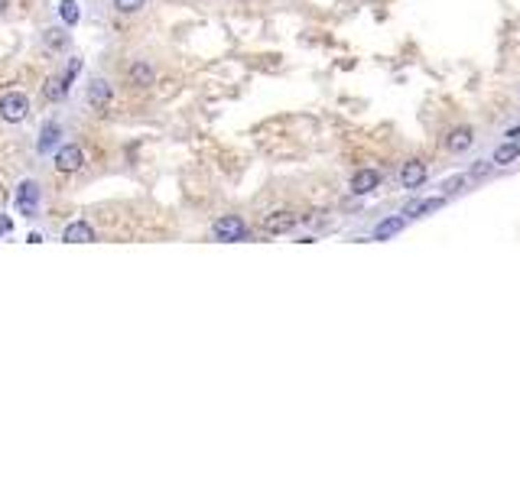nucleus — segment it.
Listing matches in <instances>:
<instances>
[{
    "instance_id": "f257e3e1",
    "label": "nucleus",
    "mask_w": 520,
    "mask_h": 487,
    "mask_svg": "<svg viewBox=\"0 0 520 487\" xmlns=\"http://www.w3.org/2000/svg\"><path fill=\"white\" fill-rule=\"evenodd\" d=\"M27 114H29V98L27 94H20V91H10L0 98V117L7 123H20V121H27Z\"/></svg>"
},
{
    "instance_id": "f03ea898",
    "label": "nucleus",
    "mask_w": 520,
    "mask_h": 487,
    "mask_svg": "<svg viewBox=\"0 0 520 487\" xmlns=\"http://www.w3.org/2000/svg\"><path fill=\"white\" fill-rule=\"evenodd\" d=\"M211 234H215L218 241H225V244H235V241H244L247 237V225L237 215H225V218H218L215 221Z\"/></svg>"
},
{
    "instance_id": "7ed1b4c3",
    "label": "nucleus",
    "mask_w": 520,
    "mask_h": 487,
    "mask_svg": "<svg viewBox=\"0 0 520 487\" xmlns=\"http://www.w3.org/2000/svg\"><path fill=\"white\" fill-rule=\"evenodd\" d=\"M36 205H39V186L33 182V179H23L17 186V208L20 215H36Z\"/></svg>"
},
{
    "instance_id": "20e7f679",
    "label": "nucleus",
    "mask_w": 520,
    "mask_h": 487,
    "mask_svg": "<svg viewBox=\"0 0 520 487\" xmlns=\"http://www.w3.org/2000/svg\"><path fill=\"white\" fill-rule=\"evenodd\" d=\"M82 166H85V153L78 150V143H66V147H59V153H56V169H59V172H78Z\"/></svg>"
},
{
    "instance_id": "39448f33",
    "label": "nucleus",
    "mask_w": 520,
    "mask_h": 487,
    "mask_svg": "<svg viewBox=\"0 0 520 487\" xmlns=\"http://www.w3.org/2000/svg\"><path fill=\"white\" fill-rule=\"evenodd\" d=\"M296 221L299 218L293 215V211H274V215L264 218V231L267 234H286V231H293Z\"/></svg>"
},
{
    "instance_id": "423d86ee",
    "label": "nucleus",
    "mask_w": 520,
    "mask_h": 487,
    "mask_svg": "<svg viewBox=\"0 0 520 487\" xmlns=\"http://www.w3.org/2000/svg\"><path fill=\"white\" fill-rule=\"evenodd\" d=\"M378 186H380L378 169H358L355 179H351V192H355V195H368V192H374Z\"/></svg>"
},
{
    "instance_id": "0eeeda50",
    "label": "nucleus",
    "mask_w": 520,
    "mask_h": 487,
    "mask_svg": "<svg viewBox=\"0 0 520 487\" xmlns=\"http://www.w3.org/2000/svg\"><path fill=\"white\" fill-rule=\"evenodd\" d=\"M400 182H403V188H419L426 182V166L419 160H407L400 169Z\"/></svg>"
},
{
    "instance_id": "6e6552de",
    "label": "nucleus",
    "mask_w": 520,
    "mask_h": 487,
    "mask_svg": "<svg viewBox=\"0 0 520 487\" xmlns=\"http://www.w3.org/2000/svg\"><path fill=\"white\" fill-rule=\"evenodd\" d=\"M62 241L66 244H91L95 241V231H91V225H85V221H72V225L62 231Z\"/></svg>"
},
{
    "instance_id": "1a4fd4ad",
    "label": "nucleus",
    "mask_w": 520,
    "mask_h": 487,
    "mask_svg": "<svg viewBox=\"0 0 520 487\" xmlns=\"http://www.w3.org/2000/svg\"><path fill=\"white\" fill-rule=\"evenodd\" d=\"M111 101V84L95 78V82L88 84V104L95 107V111H104V104Z\"/></svg>"
},
{
    "instance_id": "9d476101",
    "label": "nucleus",
    "mask_w": 520,
    "mask_h": 487,
    "mask_svg": "<svg viewBox=\"0 0 520 487\" xmlns=\"http://www.w3.org/2000/svg\"><path fill=\"white\" fill-rule=\"evenodd\" d=\"M445 198H413L403 205V215L407 218H423L426 211H436V208H443Z\"/></svg>"
},
{
    "instance_id": "9b49d317",
    "label": "nucleus",
    "mask_w": 520,
    "mask_h": 487,
    "mask_svg": "<svg viewBox=\"0 0 520 487\" xmlns=\"http://www.w3.org/2000/svg\"><path fill=\"white\" fill-rule=\"evenodd\" d=\"M472 130L468 127H455L449 137H445V147H449V153H465L468 147H472Z\"/></svg>"
},
{
    "instance_id": "f8f14e48",
    "label": "nucleus",
    "mask_w": 520,
    "mask_h": 487,
    "mask_svg": "<svg viewBox=\"0 0 520 487\" xmlns=\"http://www.w3.org/2000/svg\"><path fill=\"white\" fill-rule=\"evenodd\" d=\"M403 231V218H384L378 227H374V241H390V237H397Z\"/></svg>"
},
{
    "instance_id": "ddd939ff",
    "label": "nucleus",
    "mask_w": 520,
    "mask_h": 487,
    "mask_svg": "<svg viewBox=\"0 0 520 487\" xmlns=\"http://www.w3.org/2000/svg\"><path fill=\"white\" fill-rule=\"evenodd\" d=\"M127 75H131V84H140V88H150V84L156 82V72H153L147 62H133Z\"/></svg>"
},
{
    "instance_id": "4468645a",
    "label": "nucleus",
    "mask_w": 520,
    "mask_h": 487,
    "mask_svg": "<svg viewBox=\"0 0 520 487\" xmlns=\"http://www.w3.org/2000/svg\"><path fill=\"white\" fill-rule=\"evenodd\" d=\"M517 156H520V147L511 140V143H501V147L494 150V160L491 163H498V166H511Z\"/></svg>"
},
{
    "instance_id": "2eb2a0df",
    "label": "nucleus",
    "mask_w": 520,
    "mask_h": 487,
    "mask_svg": "<svg viewBox=\"0 0 520 487\" xmlns=\"http://www.w3.org/2000/svg\"><path fill=\"white\" fill-rule=\"evenodd\" d=\"M66 91H68L66 75H62V78H49V82L43 84V94H46L49 101H59V98H66Z\"/></svg>"
},
{
    "instance_id": "dca6fc26",
    "label": "nucleus",
    "mask_w": 520,
    "mask_h": 487,
    "mask_svg": "<svg viewBox=\"0 0 520 487\" xmlns=\"http://www.w3.org/2000/svg\"><path fill=\"white\" fill-rule=\"evenodd\" d=\"M56 140H59V123H46V127H43V133H39L36 150L39 153H49V147H56Z\"/></svg>"
},
{
    "instance_id": "f3484780",
    "label": "nucleus",
    "mask_w": 520,
    "mask_h": 487,
    "mask_svg": "<svg viewBox=\"0 0 520 487\" xmlns=\"http://www.w3.org/2000/svg\"><path fill=\"white\" fill-rule=\"evenodd\" d=\"M59 17L66 20L68 27H72V23H78V17H82V10H78V0H62V3H59Z\"/></svg>"
},
{
    "instance_id": "a211bd4d",
    "label": "nucleus",
    "mask_w": 520,
    "mask_h": 487,
    "mask_svg": "<svg viewBox=\"0 0 520 487\" xmlns=\"http://www.w3.org/2000/svg\"><path fill=\"white\" fill-rule=\"evenodd\" d=\"M143 3H147V0H114V7L121 10V13H137Z\"/></svg>"
},
{
    "instance_id": "6ab92c4d",
    "label": "nucleus",
    "mask_w": 520,
    "mask_h": 487,
    "mask_svg": "<svg viewBox=\"0 0 520 487\" xmlns=\"http://www.w3.org/2000/svg\"><path fill=\"white\" fill-rule=\"evenodd\" d=\"M465 179H468V176H455V179H445V182H443V192H445V195H455V192H459V188L465 186Z\"/></svg>"
},
{
    "instance_id": "aec40b11",
    "label": "nucleus",
    "mask_w": 520,
    "mask_h": 487,
    "mask_svg": "<svg viewBox=\"0 0 520 487\" xmlns=\"http://www.w3.org/2000/svg\"><path fill=\"white\" fill-rule=\"evenodd\" d=\"M46 43L49 46H66L68 36H62V29H46Z\"/></svg>"
},
{
    "instance_id": "412c9836",
    "label": "nucleus",
    "mask_w": 520,
    "mask_h": 487,
    "mask_svg": "<svg viewBox=\"0 0 520 487\" xmlns=\"http://www.w3.org/2000/svg\"><path fill=\"white\" fill-rule=\"evenodd\" d=\"M488 169H491V163H478V166H472V172H468V176H472V179L488 176Z\"/></svg>"
},
{
    "instance_id": "4be33fe9",
    "label": "nucleus",
    "mask_w": 520,
    "mask_h": 487,
    "mask_svg": "<svg viewBox=\"0 0 520 487\" xmlns=\"http://www.w3.org/2000/svg\"><path fill=\"white\" fill-rule=\"evenodd\" d=\"M3 234H10V221H7V218H0V237H3Z\"/></svg>"
},
{
    "instance_id": "5701e85b",
    "label": "nucleus",
    "mask_w": 520,
    "mask_h": 487,
    "mask_svg": "<svg viewBox=\"0 0 520 487\" xmlns=\"http://www.w3.org/2000/svg\"><path fill=\"white\" fill-rule=\"evenodd\" d=\"M3 10H7V0H0V13H3Z\"/></svg>"
},
{
    "instance_id": "b1692460",
    "label": "nucleus",
    "mask_w": 520,
    "mask_h": 487,
    "mask_svg": "<svg viewBox=\"0 0 520 487\" xmlns=\"http://www.w3.org/2000/svg\"><path fill=\"white\" fill-rule=\"evenodd\" d=\"M0 205H3V188H0Z\"/></svg>"
}]
</instances>
